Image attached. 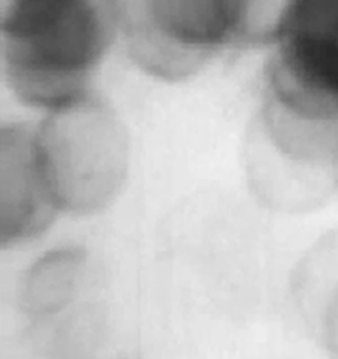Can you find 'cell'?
<instances>
[{
  "mask_svg": "<svg viewBox=\"0 0 338 359\" xmlns=\"http://www.w3.org/2000/svg\"><path fill=\"white\" fill-rule=\"evenodd\" d=\"M263 74V123L283 156L338 163V0H287Z\"/></svg>",
  "mask_w": 338,
  "mask_h": 359,
  "instance_id": "6da1fadb",
  "label": "cell"
},
{
  "mask_svg": "<svg viewBox=\"0 0 338 359\" xmlns=\"http://www.w3.org/2000/svg\"><path fill=\"white\" fill-rule=\"evenodd\" d=\"M118 34V0H8L1 18L8 88L48 114L86 101Z\"/></svg>",
  "mask_w": 338,
  "mask_h": 359,
  "instance_id": "7a4b0ae2",
  "label": "cell"
},
{
  "mask_svg": "<svg viewBox=\"0 0 338 359\" xmlns=\"http://www.w3.org/2000/svg\"><path fill=\"white\" fill-rule=\"evenodd\" d=\"M287 0H118L131 61L152 79H192L226 53L269 46Z\"/></svg>",
  "mask_w": 338,
  "mask_h": 359,
  "instance_id": "3957f363",
  "label": "cell"
},
{
  "mask_svg": "<svg viewBox=\"0 0 338 359\" xmlns=\"http://www.w3.org/2000/svg\"><path fill=\"white\" fill-rule=\"evenodd\" d=\"M0 245L18 246L41 236L60 210L34 154L29 126L1 135Z\"/></svg>",
  "mask_w": 338,
  "mask_h": 359,
  "instance_id": "277c9868",
  "label": "cell"
},
{
  "mask_svg": "<svg viewBox=\"0 0 338 359\" xmlns=\"http://www.w3.org/2000/svg\"><path fill=\"white\" fill-rule=\"evenodd\" d=\"M88 257L79 247L56 248L27 269L19 288L22 311L34 320L68 309L83 290Z\"/></svg>",
  "mask_w": 338,
  "mask_h": 359,
  "instance_id": "5b68a950",
  "label": "cell"
}]
</instances>
